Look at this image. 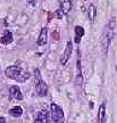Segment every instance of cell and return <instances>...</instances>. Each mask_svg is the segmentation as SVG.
I'll return each instance as SVG.
<instances>
[{
  "label": "cell",
  "mask_w": 117,
  "mask_h": 123,
  "mask_svg": "<svg viewBox=\"0 0 117 123\" xmlns=\"http://www.w3.org/2000/svg\"><path fill=\"white\" fill-rule=\"evenodd\" d=\"M72 51H73V44L70 41H67V43H66V47H65V50H64V54H63V56H61V65H66L67 64V62L68 59L70 58V55H72Z\"/></svg>",
  "instance_id": "277c9868"
},
{
  "label": "cell",
  "mask_w": 117,
  "mask_h": 123,
  "mask_svg": "<svg viewBox=\"0 0 117 123\" xmlns=\"http://www.w3.org/2000/svg\"><path fill=\"white\" fill-rule=\"evenodd\" d=\"M35 90H36V93L39 95V96L41 97H43L47 95V92H48V87H47V84L44 83L43 81H38L36 82V86H35Z\"/></svg>",
  "instance_id": "8992f818"
},
{
  "label": "cell",
  "mask_w": 117,
  "mask_h": 123,
  "mask_svg": "<svg viewBox=\"0 0 117 123\" xmlns=\"http://www.w3.org/2000/svg\"><path fill=\"white\" fill-rule=\"evenodd\" d=\"M56 15H57V17L58 18H61L63 17V10H61V9H58V10L56 12Z\"/></svg>",
  "instance_id": "9a60e30c"
},
{
  "label": "cell",
  "mask_w": 117,
  "mask_h": 123,
  "mask_svg": "<svg viewBox=\"0 0 117 123\" xmlns=\"http://www.w3.org/2000/svg\"><path fill=\"white\" fill-rule=\"evenodd\" d=\"M47 37H48V31H47V27H43L41 32H40V35L38 38V44L39 46H44L47 43Z\"/></svg>",
  "instance_id": "ba28073f"
},
{
  "label": "cell",
  "mask_w": 117,
  "mask_h": 123,
  "mask_svg": "<svg viewBox=\"0 0 117 123\" xmlns=\"http://www.w3.org/2000/svg\"><path fill=\"white\" fill-rule=\"evenodd\" d=\"M106 117V106L105 104H101L98 111V123H104Z\"/></svg>",
  "instance_id": "9c48e42d"
},
{
  "label": "cell",
  "mask_w": 117,
  "mask_h": 123,
  "mask_svg": "<svg viewBox=\"0 0 117 123\" xmlns=\"http://www.w3.org/2000/svg\"><path fill=\"white\" fill-rule=\"evenodd\" d=\"M9 93H10V97H12L13 99H16V100H21V99H23L22 91H21V89H19L18 86H13V87H10V89H9Z\"/></svg>",
  "instance_id": "5b68a950"
},
{
  "label": "cell",
  "mask_w": 117,
  "mask_h": 123,
  "mask_svg": "<svg viewBox=\"0 0 117 123\" xmlns=\"http://www.w3.org/2000/svg\"><path fill=\"white\" fill-rule=\"evenodd\" d=\"M29 2H30V5H34V0H29Z\"/></svg>",
  "instance_id": "e0dca14e"
},
{
  "label": "cell",
  "mask_w": 117,
  "mask_h": 123,
  "mask_svg": "<svg viewBox=\"0 0 117 123\" xmlns=\"http://www.w3.org/2000/svg\"><path fill=\"white\" fill-rule=\"evenodd\" d=\"M6 75L8 76L9 79L12 80H17V81H25L30 78V73L29 72H23V70L18 66H9L6 68Z\"/></svg>",
  "instance_id": "6da1fadb"
},
{
  "label": "cell",
  "mask_w": 117,
  "mask_h": 123,
  "mask_svg": "<svg viewBox=\"0 0 117 123\" xmlns=\"http://www.w3.org/2000/svg\"><path fill=\"white\" fill-rule=\"evenodd\" d=\"M48 116H49V114H48L47 110L40 111L34 120V123H48V121H49V117H48Z\"/></svg>",
  "instance_id": "52a82bcc"
},
{
  "label": "cell",
  "mask_w": 117,
  "mask_h": 123,
  "mask_svg": "<svg viewBox=\"0 0 117 123\" xmlns=\"http://www.w3.org/2000/svg\"><path fill=\"white\" fill-rule=\"evenodd\" d=\"M116 72H117V66H116Z\"/></svg>",
  "instance_id": "ac0fdd59"
},
{
  "label": "cell",
  "mask_w": 117,
  "mask_h": 123,
  "mask_svg": "<svg viewBox=\"0 0 117 123\" xmlns=\"http://www.w3.org/2000/svg\"><path fill=\"white\" fill-rule=\"evenodd\" d=\"M83 35H84V29L82 26H75V42L76 43H80Z\"/></svg>",
  "instance_id": "7c38bea8"
},
{
  "label": "cell",
  "mask_w": 117,
  "mask_h": 123,
  "mask_svg": "<svg viewBox=\"0 0 117 123\" xmlns=\"http://www.w3.org/2000/svg\"><path fill=\"white\" fill-rule=\"evenodd\" d=\"M13 42V34L10 31H6L5 34L1 38V43L2 44H9Z\"/></svg>",
  "instance_id": "8fae6325"
},
{
  "label": "cell",
  "mask_w": 117,
  "mask_h": 123,
  "mask_svg": "<svg viewBox=\"0 0 117 123\" xmlns=\"http://www.w3.org/2000/svg\"><path fill=\"white\" fill-rule=\"evenodd\" d=\"M50 110H51V116H52V121L53 123H64V113L61 107L52 103L50 105Z\"/></svg>",
  "instance_id": "3957f363"
},
{
  "label": "cell",
  "mask_w": 117,
  "mask_h": 123,
  "mask_svg": "<svg viewBox=\"0 0 117 123\" xmlns=\"http://www.w3.org/2000/svg\"><path fill=\"white\" fill-rule=\"evenodd\" d=\"M70 8H72V0H64V2L61 4V10L67 14Z\"/></svg>",
  "instance_id": "5bb4252c"
},
{
  "label": "cell",
  "mask_w": 117,
  "mask_h": 123,
  "mask_svg": "<svg viewBox=\"0 0 117 123\" xmlns=\"http://www.w3.org/2000/svg\"><path fill=\"white\" fill-rule=\"evenodd\" d=\"M0 123H6V120L4 117H0Z\"/></svg>",
  "instance_id": "2e32d148"
},
{
  "label": "cell",
  "mask_w": 117,
  "mask_h": 123,
  "mask_svg": "<svg viewBox=\"0 0 117 123\" xmlns=\"http://www.w3.org/2000/svg\"><path fill=\"white\" fill-rule=\"evenodd\" d=\"M88 16H89V19L90 22H94L95 16H97V8H95L94 5H90L89 6V9H88Z\"/></svg>",
  "instance_id": "30bf717a"
},
{
  "label": "cell",
  "mask_w": 117,
  "mask_h": 123,
  "mask_svg": "<svg viewBox=\"0 0 117 123\" xmlns=\"http://www.w3.org/2000/svg\"><path fill=\"white\" fill-rule=\"evenodd\" d=\"M9 114L12 115V116H14V117H18V116H21V115L23 114L22 107H19V106H15V107H13L12 110L9 111Z\"/></svg>",
  "instance_id": "4fadbf2b"
},
{
  "label": "cell",
  "mask_w": 117,
  "mask_h": 123,
  "mask_svg": "<svg viewBox=\"0 0 117 123\" xmlns=\"http://www.w3.org/2000/svg\"><path fill=\"white\" fill-rule=\"evenodd\" d=\"M114 29H115L114 21H110L104 31V34H102V48H104L105 54L108 53L109 44H110V41H111V38H113L114 34Z\"/></svg>",
  "instance_id": "7a4b0ae2"
}]
</instances>
